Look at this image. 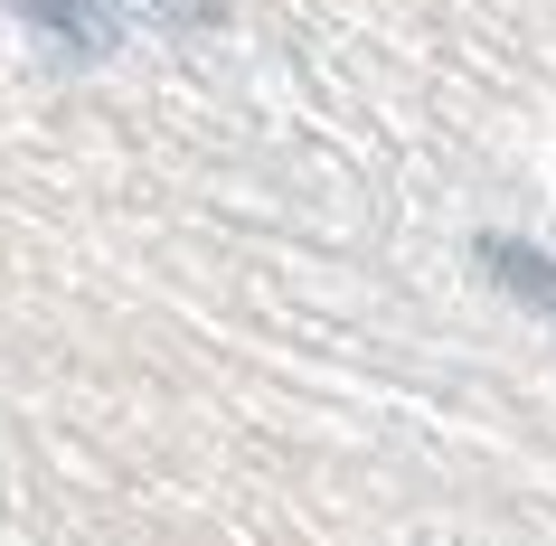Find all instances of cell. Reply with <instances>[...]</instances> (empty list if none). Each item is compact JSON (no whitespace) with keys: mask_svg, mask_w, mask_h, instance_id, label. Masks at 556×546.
<instances>
[{"mask_svg":"<svg viewBox=\"0 0 556 546\" xmlns=\"http://www.w3.org/2000/svg\"><path fill=\"white\" fill-rule=\"evenodd\" d=\"M481 274H491L500 292H519L528 312L556 320V264L538 255V245H519V236H481Z\"/></svg>","mask_w":556,"mask_h":546,"instance_id":"1","label":"cell"},{"mask_svg":"<svg viewBox=\"0 0 556 546\" xmlns=\"http://www.w3.org/2000/svg\"><path fill=\"white\" fill-rule=\"evenodd\" d=\"M20 20L48 29V38H66V48H86V58L114 48V10H104V0H20Z\"/></svg>","mask_w":556,"mask_h":546,"instance_id":"2","label":"cell"}]
</instances>
